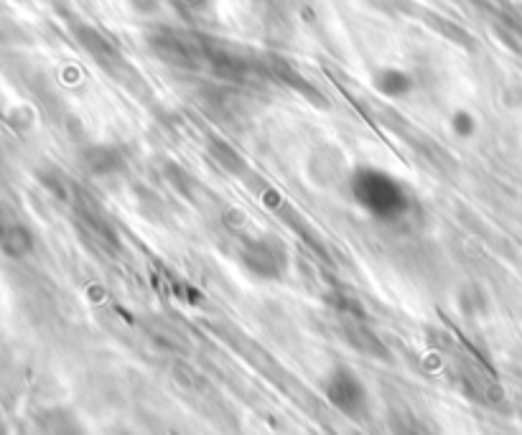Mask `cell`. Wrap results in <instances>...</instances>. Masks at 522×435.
<instances>
[{
    "label": "cell",
    "mask_w": 522,
    "mask_h": 435,
    "mask_svg": "<svg viewBox=\"0 0 522 435\" xmlns=\"http://www.w3.org/2000/svg\"><path fill=\"white\" fill-rule=\"evenodd\" d=\"M240 265L253 278L276 283L288 270V250L276 235H258L242 245Z\"/></svg>",
    "instance_id": "cell-3"
},
{
    "label": "cell",
    "mask_w": 522,
    "mask_h": 435,
    "mask_svg": "<svg viewBox=\"0 0 522 435\" xmlns=\"http://www.w3.org/2000/svg\"><path fill=\"white\" fill-rule=\"evenodd\" d=\"M451 130H454V135H459V138H469V135L474 133V120L469 112H454V118H451Z\"/></svg>",
    "instance_id": "cell-8"
},
{
    "label": "cell",
    "mask_w": 522,
    "mask_h": 435,
    "mask_svg": "<svg viewBox=\"0 0 522 435\" xmlns=\"http://www.w3.org/2000/svg\"><path fill=\"white\" fill-rule=\"evenodd\" d=\"M34 250L36 237L29 224L8 217V214H0V255H6L8 260H26L29 255H34Z\"/></svg>",
    "instance_id": "cell-4"
},
{
    "label": "cell",
    "mask_w": 522,
    "mask_h": 435,
    "mask_svg": "<svg viewBox=\"0 0 522 435\" xmlns=\"http://www.w3.org/2000/svg\"><path fill=\"white\" fill-rule=\"evenodd\" d=\"M79 163H82V168H85L87 173H92V176L107 179V176H115V173L123 171L125 156L118 145L95 143L82 148V153H79Z\"/></svg>",
    "instance_id": "cell-6"
},
{
    "label": "cell",
    "mask_w": 522,
    "mask_h": 435,
    "mask_svg": "<svg viewBox=\"0 0 522 435\" xmlns=\"http://www.w3.org/2000/svg\"><path fill=\"white\" fill-rule=\"evenodd\" d=\"M36 435H85V423L67 405H49L34 415Z\"/></svg>",
    "instance_id": "cell-5"
},
{
    "label": "cell",
    "mask_w": 522,
    "mask_h": 435,
    "mask_svg": "<svg viewBox=\"0 0 522 435\" xmlns=\"http://www.w3.org/2000/svg\"><path fill=\"white\" fill-rule=\"evenodd\" d=\"M347 339L349 344L357 349L360 354H367V357H388V349L382 346V341L372 334L367 326L362 324H349L347 326Z\"/></svg>",
    "instance_id": "cell-7"
},
{
    "label": "cell",
    "mask_w": 522,
    "mask_h": 435,
    "mask_svg": "<svg viewBox=\"0 0 522 435\" xmlns=\"http://www.w3.org/2000/svg\"><path fill=\"white\" fill-rule=\"evenodd\" d=\"M354 204L377 222H398L408 214V189L395 179L393 173L375 166H362L349 179Z\"/></svg>",
    "instance_id": "cell-1"
},
{
    "label": "cell",
    "mask_w": 522,
    "mask_h": 435,
    "mask_svg": "<svg viewBox=\"0 0 522 435\" xmlns=\"http://www.w3.org/2000/svg\"><path fill=\"white\" fill-rule=\"evenodd\" d=\"M321 395L349 420H367L372 413V397L365 380L347 364H334L321 380Z\"/></svg>",
    "instance_id": "cell-2"
},
{
    "label": "cell",
    "mask_w": 522,
    "mask_h": 435,
    "mask_svg": "<svg viewBox=\"0 0 522 435\" xmlns=\"http://www.w3.org/2000/svg\"><path fill=\"white\" fill-rule=\"evenodd\" d=\"M395 435H426L416 423H403L395 428Z\"/></svg>",
    "instance_id": "cell-9"
}]
</instances>
